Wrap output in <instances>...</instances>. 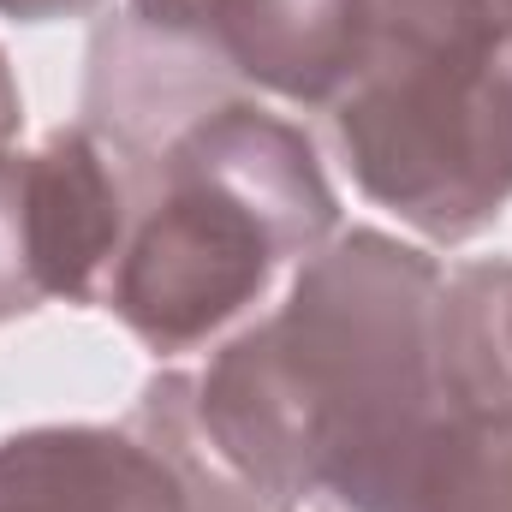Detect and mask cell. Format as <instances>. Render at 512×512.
<instances>
[{"mask_svg": "<svg viewBox=\"0 0 512 512\" xmlns=\"http://www.w3.org/2000/svg\"><path fill=\"white\" fill-rule=\"evenodd\" d=\"M447 274L393 233L352 227L298 262L274 316L179 376L185 423L256 495L340 512L447 399Z\"/></svg>", "mask_w": 512, "mask_h": 512, "instance_id": "1", "label": "cell"}, {"mask_svg": "<svg viewBox=\"0 0 512 512\" xmlns=\"http://www.w3.org/2000/svg\"><path fill=\"white\" fill-rule=\"evenodd\" d=\"M120 167L131 227L102 304L161 358L209 346L340 233L316 143L245 90H209Z\"/></svg>", "mask_w": 512, "mask_h": 512, "instance_id": "2", "label": "cell"}, {"mask_svg": "<svg viewBox=\"0 0 512 512\" xmlns=\"http://www.w3.org/2000/svg\"><path fill=\"white\" fill-rule=\"evenodd\" d=\"M352 185L429 245L512 203V0H352L328 102Z\"/></svg>", "mask_w": 512, "mask_h": 512, "instance_id": "3", "label": "cell"}, {"mask_svg": "<svg viewBox=\"0 0 512 512\" xmlns=\"http://www.w3.org/2000/svg\"><path fill=\"white\" fill-rule=\"evenodd\" d=\"M0 512H298L209 459L179 370L143 387L131 423H42L0 441Z\"/></svg>", "mask_w": 512, "mask_h": 512, "instance_id": "4", "label": "cell"}, {"mask_svg": "<svg viewBox=\"0 0 512 512\" xmlns=\"http://www.w3.org/2000/svg\"><path fill=\"white\" fill-rule=\"evenodd\" d=\"M131 227V179L90 126L0 155V322L90 304Z\"/></svg>", "mask_w": 512, "mask_h": 512, "instance_id": "5", "label": "cell"}, {"mask_svg": "<svg viewBox=\"0 0 512 512\" xmlns=\"http://www.w3.org/2000/svg\"><path fill=\"white\" fill-rule=\"evenodd\" d=\"M126 18L233 90L292 108L334 102L352 42V0H126Z\"/></svg>", "mask_w": 512, "mask_h": 512, "instance_id": "6", "label": "cell"}, {"mask_svg": "<svg viewBox=\"0 0 512 512\" xmlns=\"http://www.w3.org/2000/svg\"><path fill=\"white\" fill-rule=\"evenodd\" d=\"M340 512H512V411L441 399Z\"/></svg>", "mask_w": 512, "mask_h": 512, "instance_id": "7", "label": "cell"}, {"mask_svg": "<svg viewBox=\"0 0 512 512\" xmlns=\"http://www.w3.org/2000/svg\"><path fill=\"white\" fill-rule=\"evenodd\" d=\"M447 399L512 411V262H465L441 286Z\"/></svg>", "mask_w": 512, "mask_h": 512, "instance_id": "8", "label": "cell"}, {"mask_svg": "<svg viewBox=\"0 0 512 512\" xmlns=\"http://www.w3.org/2000/svg\"><path fill=\"white\" fill-rule=\"evenodd\" d=\"M102 0H0V18L18 24H60V18H90Z\"/></svg>", "mask_w": 512, "mask_h": 512, "instance_id": "9", "label": "cell"}, {"mask_svg": "<svg viewBox=\"0 0 512 512\" xmlns=\"http://www.w3.org/2000/svg\"><path fill=\"white\" fill-rule=\"evenodd\" d=\"M18 126H24V102H18V78H12V66L0 54V155H12Z\"/></svg>", "mask_w": 512, "mask_h": 512, "instance_id": "10", "label": "cell"}]
</instances>
